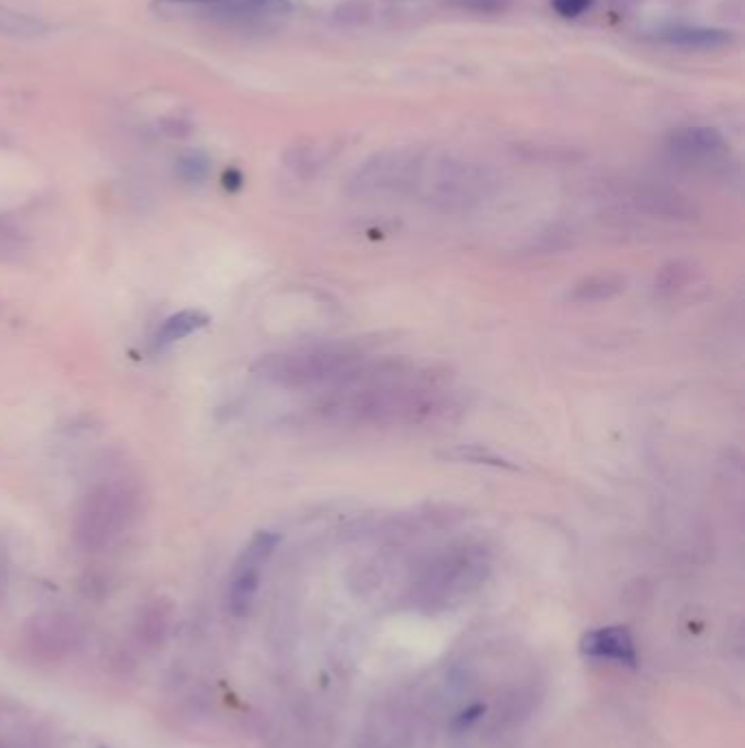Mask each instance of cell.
Here are the masks:
<instances>
[{
    "label": "cell",
    "instance_id": "6",
    "mask_svg": "<svg viewBox=\"0 0 745 748\" xmlns=\"http://www.w3.org/2000/svg\"><path fill=\"white\" fill-rule=\"evenodd\" d=\"M418 173L420 165L409 156L378 158L359 173L354 186H357L359 195L405 193L418 184Z\"/></svg>",
    "mask_w": 745,
    "mask_h": 748
},
{
    "label": "cell",
    "instance_id": "19",
    "mask_svg": "<svg viewBox=\"0 0 745 748\" xmlns=\"http://www.w3.org/2000/svg\"><path fill=\"white\" fill-rule=\"evenodd\" d=\"M101 748H105V746H101Z\"/></svg>",
    "mask_w": 745,
    "mask_h": 748
},
{
    "label": "cell",
    "instance_id": "1",
    "mask_svg": "<svg viewBox=\"0 0 745 748\" xmlns=\"http://www.w3.org/2000/svg\"><path fill=\"white\" fill-rule=\"evenodd\" d=\"M448 394L437 377L416 368H368L330 390L317 405L326 423L344 427H402L420 425L442 416Z\"/></svg>",
    "mask_w": 745,
    "mask_h": 748
},
{
    "label": "cell",
    "instance_id": "12",
    "mask_svg": "<svg viewBox=\"0 0 745 748\" xmlns=\"http://www.w3.org/2000/svg\"><path fill=\"white\" fill-rule=\"evenodd\" d=\"M208 322H210L208 313H204L201 309H184L180 313L169 315V318L160 324V329L153 340H156V346L160 348L171 346L175 342L184 340V337L201 331L204 326H208Z\"/></svg>",
    "mask_w": 745,
    "mask_h": 748
},
{
    "label": "cell",
    "instance_id": "17",
    "mask_svg": "<svg viewBox=\"0 0 745 748\" xmlns=\"http://www.w3.org/2000/svg\"><path fill=\"white\" fill-rule=\"evenodd\" d=\"M593 5V0H553V7L564 18H577Z\"/></svg>",
    "mask_w": 745,
    "mask_h": 748
},
{
    "label": "cell",
    "instance_id": "5",
    "mask_svg": "<svg viewBox=\"0 0 745 748\" xmlns=\"http://www.w3.org/2000/svg\"><path fill=\"white\" fill-rule=\"evenodd\" d=\"M280 536L274 532H256L250 543L236 558L228 587V609L236 617H245L252 611L256 593L263 578V569L278 549Z\"/></svg>",
    "mask_w": 745,
    "mask_h": 748
},
{
    "label": "cell",
    "instance_id": "10",
    "mask_svg": "<svg viewBox=\"0 0 745 748\" xmlns=\"http://www.w3.org/2000/svg\"><path fill=\"white\" fill-rule=\"evenodd\" d=\"M175 606L169 598L149 600L138 613L136 633L149 648H160L169 637Z\"/></svg>",
    "mask_w": 745,
    "mask_h": 748
},
{
    "label": "cell",
    "instance_id": "13",
    "mask_svg": "<svg viewBox=\"0 0 745 748\" xmlns=\"http://www.w3.org/2000/svg\"><path fill=\"white\" fill-rule=\"evenodd\" d=\"M625 289V278L612 272H599L593 276H586L584 280L571 289L569 298L573 302H579V305H586V302H603V300H612L614 296H619Z\"/></svg>",
    "mask_w": 745,
    "mask_h": 748
},
{
    "label": "cell",
    "instance_id": "11",
    "mask_svg": "<svg viewBox=\"0 0 745 748\" xmlns=\"http://www.w3.org/2000/svg\"><path fill=\"white\" fill-rule=\"evenodd\" d=\"M662 42L689 51H715L721 46L730 44V35L717 29H700V27H671L660 33Z\"/></svg>",
    "mask_w": 745,
    "mask_h": 748
},
{
    "label": "cell",
    "instance_id": "8",
    "mask_svg": "<svg viewBox=\"0 0 745 748\" xmlns=\"http://www.w3.org/2000/svg\"><path fill=\"white\" fill-rule=\"evenodd\" d=\"M162 3L197 7V9L210 11L212 16L236 18V20L282 16L291 9L289 0H162Z\"/></svg>",
    "mask_w": 745,
    "mask_h": 748
},
{
    "label": "cell",
    "instance_id": "16",
    "mask_svg": "<svg viewBox=\"0 0 745 748\" xmlns=\"http://www.w3.org/2000/svg\"><path fill=\"white\" fill-rule=\"evenodd\" d=\"M25 235L22 230L9 221L0 219V261H11L25 250Z\"/></svg>",
    "mask_w": 745,
    "mask_h": 748
},
{
    "label": "cell",
    "instance_id": "3",
    "mask_svg": "<svg viewBox=\"0 0 745 748\" xmlns=\"http://www.w3.org/2000/svg\"><path fill=\"white\" fill-rule=\"evenodd\" d=\"M143 490L132 479H105L92 486L75 512L73 536L84 552H101L138 521Z\"/></svg>",
    "mask_w": 745,
    "mask_h": 748
},
{
    "label": "cell",
    "instance_id": "18",
    "mask_svg": "<svg viewBox=\"0 0 745 748\" xmlns=\"http://www.w3.org/2000/svg\"><path fill=\"white\" fill-rule=\"evenodd\" d=\"M483 714H486V707H483V705L470 707V709L464 711V714L457 716V720H455V724H453V729H455V731H466V729H470L472 724H475Z\"/></svg>",
    "mask_w": 745,
    "mask_h": 748
},
{
    "label": "cell",
    "instance_id": "4",
    "mask_svg": "<svg viewBox=\"0 0 745 748\" xmlns=\"http://www.w3.org/2000/svg\"><path fill=\"white\" fill-rule=\"evenodd\" d=\"M488 567V556L481 547L461 545L448 549L424 574L420 582L422 600L429 604H444L459 598V595L479 587V582L488 574Z\"/></svg>",
    "mask_w": 745,
    "mask_h": 748
},
{
    "label": "cell",
    "instance_id": "7",
    "mask_svg": "<svg viewBox=\"0 0 745 748\" xmlns=\"http://www.w3.org/2000/svg\"><path fill=\"white\" fill-rule=\"evenodd\" d=\"M579 650L590 659L617 661L621 665H636V646L632 633L623 626H608L590 630L579 641Z\"/></svg>",
    "mask_w": 745,
    "mask_h": 748
},
{
    "label": "cell",
    "instance_id": "9",
    "mask_svg": "<svg viewBox=\"0 0 745 748\" xmlns=\"http://www.w3.org/2000/svg\"><path fill=\"white\" fill-rule=\"evenodd\" d=\"M669 149L684 160H706L724 149V138L713 127H684L669 138Z\"/></svg>",
    "mask_w": 745,
    "mask_h": 748
},
{
    "label": "cell",
    "instance_id": "14",
    "mask_svg": "<svg viewBox=\"0 0 745 748\" xmlns=\"http://www.w3.org/2000/svg\"><path fill=\"white\" fill-rule=\"evenodd\" d=\"M0 33L11 35V38H35V35L44 33V25L27 14L0 7Z\"/></svg>",
    "mask_w": 745,
    "mask_h": 748
},
{
    "label": "cell",
    "instance_id": "15",
    "mask_svg": "<svg viewBox=\"0 0 745 748\" xmlns=\"http://www.w3.org/2000/svg\"><path fill=\"white\" fill-rule=\"evenodd\" d=\"M177 173L188 184H201L210 173V160L201 151H186L177 160Z\"/></svg>",
    "mask_w": 745,
    "mask_h": 748
},
{
    "label": "cell",
    "instance_id": "2",
    "mask_svg": "<svg viewBox=\"0 0 745 748\" xmlns=\"http://www.w3.org/2000/svg\"><path fill=\"white\" fill-rule=\"evenodd\" d=\"M363 368L365 357L361 348L333 342L265 355L254 366V374L265 383L285 390H333Z\"/></svg>",
    "mask_w": 745,
    "mask_h": 748
}]
</instances>
